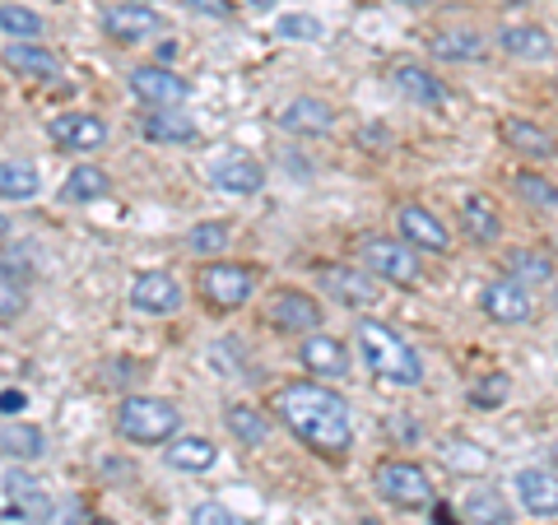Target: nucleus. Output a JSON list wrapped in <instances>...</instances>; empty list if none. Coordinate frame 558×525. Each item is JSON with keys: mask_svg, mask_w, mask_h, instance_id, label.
I'll use <instances>...</instances> for the list:
<instances>
[{"mask_svg": "<svg viewBox=\"0 0 558 525\" xmlns=\"http://www.w3.org/2000/svg\"><path fill=\"white\" fill-rule=\"evenodd\" d=\"M112 191V178L102 168H94V163H84V168H75L65 178V186H61V196L70 200V205H89V200H102Z\"/></svg>", "mask_w": 558, "mask_h": 525, "instance_id": "2f4dec72", "label": "nucleus"}, {"mask_svg": "<svg viewBox=\"0 0 558 525\" xmlns=\"http://www.w3.org/2000/svg\"><path fill=\"white\" fill-rule=\"evenodd\" d=\"M233 242V229L223 219H209V223H196V229L186 233V247L196 252V256H219L223 247Z\"/></svg>", "mask_w": 558, "mask_h": 525, "instance_id": "f704fd0d", "label": "nucleus"}, {"mask_svg": "<svg viewBox=\"0 0 558 525\" xmlns=\"http://www.w3.org/2000/svg\"><path fill=\"white\" fill-rule=\"evenodd\" d=\"M517 502L526 506L531 516H558V469L549 465H526V469H517Z\"/></svg>", "mask_w": 558, "mask_h": 525, "instance_id": "2eb2a0df", "label": "nucleus"}, {"mask_svg": "<svg viewBox=\"0 0 558 525\" xmlns=\"http://www.w3.org/2000/svg\"><path fill=\"white\" fill-rule=\"evenodd\" d=\"M508 279H517V284H549V279H554V260L545 252L517 247V252H508Z\"/></svg>", "mask_w": 558, "mask_h": 525, "instance_id": "473e14b6", "label": "nucleus"}, {"mask_svg": "<svg viewBox=\"0 0 558 525\" xmlns=\"http://www.w3.org/2000/svg\"><path fill=\"white\" fill-rule=\"evenodd\" d=\"M131 307L145 317H172L182 307V284L168 270H145L131 279Z\"/></svg>", "mask_w": 558, "mask_h": 525, "instance_id": "9d476101", "label": "nucleus"}, {"mask_svg": "<svg viewBox=\"0 0 558 525\" xmlns=\"http://www.w3.org/2000/svg\"><path fill=\"white\" fill-rule=\"evenodd\" d=\"M43 191V178L38 168H33L28 159H5L0 163V200H33Z\"/></svg>", "mask_w": 558, "mask_h": 525, "instance_id": "cd10ccee", "label": "nucleus"}, {"mask_svg": "<svg viewBox=\"0 0 558 525\" xmlns=\"http://www.w3.org/2000/svg\"><path fill=\"white\" fill-rule=\"evenodd\" d=\"M229 5H247V10H270L275 0H229Z\"/></svg>", "mask_w": 558, "mask_h": 525, "instance_id": "49530a36", "label": "nucleus"}, {"mask_svg": "<svg viewBox=\"0 0 558 525\" xmlns=\"http://www.w3.org/2000/svg\"><path fill=\"white\" fill-rule=\"evenodd\" d=\"M229 432L238 437L242 447H260V442L270 437V424H266V418H260L252 405H233V410H229Z\"/></svg>", "mask_w": 558, "mask_h": 525, "instance_id": "c9c22d12", "label": "nucleus"}, {"mask_svg": "<svg viewBox=\"0 0 558 525\" xmlns=\"http://www.w3.org/2000/svg\"><path fill=\"white\" fill-rule=\"evenodd\" d=\"M330 126H336V108L312 94L284 102V112H279V131L289 135H330Z\"/></svg>", "mask_w": 558, "mask_h": 525, "instance_id": "f3484780", "label": "nucleus"}, {"mask_svg": "<svg viewBox=\"0 0 558 525\" xmlns=\"http://www.w3.org/2000/svg\"><path fill=\"white\" fill-rule=\"evenodd\" d=\"M256 266H238V260H215V266H201V297L215 303L219 312H233L242 303H252L256 293Z\"/></svg>", "mask_w": 558, "mask_h": 525, "instance_id": "423d86ee", "label": "nucleus"}, {"mask_svg": "<svg viewBox=\"0 0 558 525\" xmlns=\"http://www.w3.org/2000/svg\"><path fill=\"white\" fill-rule=\"evenodd\" d=\"M275 414L284 418V428L307 442L322 456H344L354 447V410L336 387L322 381H289L275 395Z\"/></svg>", "mask_w": 558, "mask_h": 525, "instance_id": "f257e3e1", "label": "nucleus"}, {"mask_svg": "<svg viewBox=\"0 0 558 525\" xmlns=\"http://www.w3.org/2000/svg\"><path fill=\"white\" fill-rule=\"evenodd\" d=\"M186 5L201 10V14H215V20H229V14H233L229 5H223V0H186Z\"/></svg>", "mask_w": 558, "mask_h": 525, "instance_id": "37998d69", "label": "nucleus"}, {"mask_svg": "<svg viewBox=\"0 0 558 525\" xmlns=\"http://www.w3.org/2000/svg\"><path fill=\"white\" fill-rule=\"evenodd\" d=\"M140 131H145L154 145H186V139H196V121L172 108V112H149L140 121Z\"/></svg>", "mask_w": 558, "mask_h": 525, "instance_id": "c756f323", "label": "nucleus"}, {"mask_svg": "<svg viewBox=\"0 0 558 525\" xmlns=\"http://www.w3.org/2000/svg\"><path fill=\"white\" fill-rule=\"evenodd\" d=\"M317 279H322V289L336 297V303H344L349 312H354V307H373L381 297V284L363 266H322Z\"/></svg>", "mask_w": 558, "mask_h": 525, "instance_id": "1a4fd4ad", "label": "nucleus"}, {"mask_svg": "<svg viewBox=\"0 0 558 525\" xmlns=\"http://www.w3.org/2000/svg\"><path fill=\"white\" fill-rule=\"evenodd\" d=\"M480 303H484L488 317L502 321V326H521V321H531V317H535L531 289H526V284H517V279H508V274L494 279V284H484Z\"/></svg>", "mask_w": 558, "mask_h": 525, "instance_id": "ddd939ff", "label": "nucleus"}, {"mask_svg": "<svg viewBox=\"0 0 558 525\" xmlns=\"http://www.w3.org/2000/svg\"><path fill=\"white\" fill-rule=\"evenodd\" d=\"M433 521H438V525H457V516H451L447 506H438V502H433Z\"/></svg>", "mask_w": 558, "mask_h": 525, "instance_id": "a18cd8bd", "label": "nucleus"}, {"mask_svg": "<svg viewBox=\"0 0 558 525\" xmlns=\"http://www.w3.org/2000/svg\"><path fill=\"white\" fill-rule=\"evenodd\" d=\"M5 237H10V219H5V215H0V242H5Z\"/></svg>", "mask_w": 558, "mask_h": 525, "instance_id": "09e8293b", "label": "nucleus"}, {"mask_svg": "<svg viewBox=\"0 0 558 525\" xmlns=\"http://www.w3.org/2000/svg\"><path fill=\"white\" fill-rule=\"evenodd\" d=\"M359 266L368 270L377 284H396V289H414L418 279H424L418 256L400 237H387V233H373L359 242Z\"/></svg>", "mask_w": 558, "mask_h": 525, "instance_id": "20e7f679", "label": "nucleus"}, {"mask_svg": "<svg viewBox=\"0 0 558 525\" xmlns=\"http://www.w3.org/2000/svg\"><path fill=\"white\" fill-rule=\"evenodd\" d=\"M354 340H359V354H363V363H368V373L377 381H387V387H405V391H414L418 381H424V358H418L414 344L400 335V330H391L387 321L363 317L354 326Z\"/></svg>", "mask_w": 558, "mask_h": 525, "instance_id": "f03ea898", "label": "nucleus"}, {"mask_svg": "<svg viewBox=\"0 0 558 525\" xmlns=\"http://www.w3.org/2000/svg\"><path fill=\"white\" fill-rule=\"evenodd\" d=\"M43 521L47 525H84V512H80V502H61V506H51Z\"/></svg>", "mask_w": 558, "mask_h": 525, "instance_id": "79ce46f5", "label": "nucleus"}, {"mask_svg": "<svg viewBox=\"0 0 558 525\" xmlns=\"http://www.w3.org/2000/svg\"><path fill=\"white\" fill-rule=\"evenodd\" d=\"M470 400H475V405H502V400H508V377L502 373H494V377H484V381H475V387H470Z\"/></svg>", "mask_w": 558, "mask_h": 525, "instance_id": "ea45409f", "label": "nucleus"}, {"mask_svg": "<svg viewBox=\"0 0 558 525\" xmlns=\"http://www.w3.org/2000/svg\"><path fill=\"white\" fill-rule=\"evenodd\" d=\"M24 307H28V289H24V279L14 274L10 266H0V326L20 321V317H24Z\"/></svg>", "mask_w": 558, "mask_h": 525, "instance_id": "72a5a7b5", "label": "nucleus"}, {"mask_svg": "<svg viewBox=\"0 0 558 525\" xmlns=\"http://www.w3.org/2000/svg\"><path fill=\"white\" fill-rule=\"evenodd\" d=\"M373 488L381 498H387L391 506H405V512H418V506H433L438 498H433V479L424 465L414 461H381L373 469Z\"/></svg>", "mask_w": 558, "mask_h": 525, "instance_id": "39448f33", "label": "nucleus"}, {"mask_svg": "<svg viewBox=\"0 0 558 525\" xmlns=\"http://www.w3.org/2000/svg\"><path fill=\"white\" fill-rule=\"evenodd\" d=\"M0 28H5L14 42H33L43 33V14H33L28 5H0Z\"/></svg>", "mask_w": 558, "mask_h": 525, "instance_id": "e433bc0d", "label": "nucleus"}, {"mask_svg": "<svg viewBox=\"0 0 558 525\" xmlns=\"http://www.w3.org/2000/svg\"><path fill=\"white\" fill-rule=\"evenodd\" d=\"M126 89L154 112H172V108H182V102L191 98V84L168 65H135L126 75Z\"/></svg>", "mask_w": 558, "mask_h": 525, "instance_id": "0eeeda50", "label": "nucleus"}, {"mask_svg": "<svg viewBox=\"0 0 558 525\" xmlns=\"http://www.w3.org/2000/svg\"><path fill=\"white\" fill-rule=\"evenodd\" d=\"M135 5H145V0H135Z\"/></svg>", "mask_w": 558, "mask_h": 525, "instance_id": "864d4df0", "label": "nucleus"}, {"mask_svg": "<svg viewBox=\"0 0 558 525\" xmlns=\"http://www.w3.org/2000/svg\"><path fill=\"white\" fill-rule=\"evenodd\" d=\"M191 525H242L223 502H201L196 512H191Z\"/></svg>", "mask_w": 558, "mask_h": 525, "instance_id": "a19ab883", "label": "nucleus"}, {"mask_svg": "<svg viewBox=\"0 0 558 525\" xmlns=\"http://www.w3.org/2000/svg\"><path fill=\"white\" fill-rule=\"evenodd\" d=\"M438 456L447 469H457V475H484V469L494 465V456H488L480 442H470V437H447L438 447Z\"/></svg>", "mask_w": 558, "mask_h": 525, "instance_id": "c85d7f7f", "label": "nucleus"}, {"mask_svg": "<svg viewBox=\"0 0 558 525\" xmlns=\"http://www.w3.org/2000/svg\"><path fill=\"white\" fill-rule=\"evenodd\" d=\"M163 456H168L172 469H186V475H205V469L219 461V451H215V442H209V437H172Z\"/></svg>", "mask_w": 558, "mask_h": 525, "instance_id": "a878e982", "label": "nucleus"}, {"mask_svg": "<svg viewBox=\"0 0 558 525\" xmlns=\"http://www.w3.org/2000/svg\"><path fill=\"white\" fill-rule=\"evenodd\" d=\"M0 451H5L10 461H38V456H47V432L33 424H5L0 428Z\"/></svg>", "mask_w": 558, "mask_h": 525, "instance_id": "7c9ffc66", "label": "nucleus"}, {"mask_svg": "<svg viewBox=\"0 0 558 525\" xmlns=\"http://www.w3.org/2000/svg\"><path fill=\"white\" fill-rule=\"evenodd\" d=\"M299 358L312 377H344L349 373V354L336 335H326V330H312V335L299 344Z\"/></svg>", "mask_w": 558, "mask_h": 525, "instance_id": "aec40b11", "label": "nucleus"}, {"mask_svg": "<svg viewBox=\"0 0 558 525\" xmlns=\"http://www.w3.org/2000/svg\"><path fill=\"white\" fill-rule=\"evenodd\" d=\"M172 57H178V42H163V47H159V65H168Z\"/></svg>", "mask_w": 558, "mask_h": 525, "instance_id": "de8ad7c7", "label": "nucleus"}, {"mask_svg": "<svg viewBox=\"0 0 558 525\" xmlns=\"http://www.w3.org/2000/svg\"><path fill=\"white\" fill-rule=\"evenodd\" d=\"M47 135L57 139V145H65V149H80V154L108 145V126H102V117H94V112H61L47 126Z\"/></svg>", "mask_w": 558, "mask_h": 525, "instance_id": "dca6fc26", "label": "nucleus"}, {"mask_svg": "<svg viewBox=\"0 0 558 525\" xmlns=\"http://www.w3.org/2000/svg\"><path fill=\"white\" fill-rule=\"evenodd\" d=\"M182 428V414L178 405H168L159 395H126L117 410V432L126 437L135 447H159V442H172Z\"/></svg>", "mask_w": 558, "mask_h": 525, "instance_id": "7ed1b4c3", "label": "nucleus"}, {"mask_svg": "<svg viewBox=\"0 0 558 525\" xmlns=\"http://www.w3.org/2000/svg\"><path fill=\"white\" fill-rule=\"evenodd\" d=\"M428 51L433 57H442V61H484V38L475 28H442V33H433L428 38Z\"/></svg>", "mask_w": 558, "mask_h": 525, "instance_id": "bb28decb", "label": "nucleus"}, {"mask_svg": "<svg viewBox=\"0 0 558 525\" xmlns=\"http://www.w3.org/2000/svg\"><path fill=\"white\" fill-rule=\"evenodd\" d=\"M28 405L24 391H0V414H20Z\"/></svg>", "mask_w": 558, "mask_h": 525, "instance_id": "c03bdc74", "label": "nucleus"}, {"mask_svg": "<svg viewBox=\"0 0 558 525\" xmlns=\"http://www.w3.org/2000/svg\"><path fill=\"white\" fill-rule=\"evenodd\" d=\"M498 135H502V145H508L512 154H526V159H558V139L545 126L526 121V117H502Z\"/></svg>", "mask_w": 558, "mask_h": 525, "instance_id": "6ab92c4d", "label": "nucleus"}, {"mask_svg": "<svg viewBox=\"0 0 558 525\" xmlns=\"http://www.w3.org/2000/svg\"><path fill=\"white\" fill-rule=\"evenodd\" d=\"M322 20H312V14H279L275 20V38L279 42H322Z\"/></svg>", "mask_w": 558, "mask_h": 525, "instance_id": "4c0bfd02", "label": "nucleus"}, {"mask_svg": "<svg viewBox=\"0 0 558 525\" xmlns=\"http://www.w3.org/2000/svg\"><path fill=\"white\" fill-rule=\"evenodd\" d=\"M359 525H381V521H373V516H368V521H359Z\"/></svg>", "mask_w": 558, "mask_h": 525, "instance_id": "3c124183", "label": "nucleus"}, {"mask_svg": "<svg viewBox=\"0 0 558 525\" xmlns=\"http://www.w3.org/2000/svg\"><path fill=\"white\" fill-rule=\"evenodd\" d=\"M554 465H558V447H554Z\"/></svg>", "mask_w": 558, "mask_h": 525, "instance_id": "603ef678", "label": "nucleus"}, {"mask_svg": "<svg viewBox=\"0 0 558 525\" xmlns=\"http://www.w3.org/2000/svg\"><path fill=\"white\" fill-rule=\"evenodd\" d=\"M266 186V168H260L256 159H223L215 168V191H223V196H256V191Z\"/></svg>", "mask_w": 558, "mask_h": 525, "instance_id": "5701e85b", "label": "nucleus"}, {"mask_svg": "<svg viewBox=\"0 0 558 525\" xmlns=\"http://www.w3.org/2000/svg\"><path fill=\"white\" fill-rule=\"evenodd\" d=\"M498 47L508 51V57H517V61H549L554 57V42H549V33L539 24H502L498 28Z\"/></svg>", "mask_w": 558, "mask_h": 525, "instance_id": "4be33fe9", "label": "nucleus"}, {"mask_svg": "<svg viewBox=\"0 0 558 525\" xmlns=\"http://www.w3.org/2000/svg\"><path fill=\"white\" fill-rule=\"evenodd\" d=\"M0 61H5L20 80H38V84L61 80V57L57 51H47V47H38V42H5Z\"/></svg>", "mask_w": 558, "mask_h": 525, "instance_id": "a211bd4d", "label": "nucleus"}, {"mask_svg": "<svg viewBox=\"0 0 558 525\" xmlns=\"http://www.w3.org/2000/svg\"><path fill=\"white\" fill-rule=\"evenodd\" d=\"M400 5H424V0H400Z\"/></svg>", "mask_w": 558, "mask_h": 525, "instance_id": "8fccbe9b", "label": "nucleus"}, {"mask_svg": "<svg viewBox=\"0 0 558 525\" xmlns=\"http://www.w3.org/2000/svg\"><path fill=\"white\" fill-rule=\"evenodd\" d=\"M396 229H400V242H405L410 252H433V256H442V252L451 247V233L442 229V219L433 215V209H424V205H400Z\"/></svg>", "mask_w": 558, "mask_h": 525, "instance_id": "6e6552de", "label": "nucleus"}, {"mask_svg": "<svg viewBox=\"0 0 558 525\" xmlns=\"http://www.w3.org/2000/svg\"><path fill=\"white\" fill-rule=\"evenodd\" d=\"M517 191L526 205H539V209H558V186L535 178V172H517Z\"/></svg>", "mask_w": 558, "mask_h": 525, "instance_id": "58836bf2", "label": "nucleus"}, {"mask_svg": "<svg viewBox=\"0 0 558 525\" xmlns=\"http://www.w3.org/2000/svg\"><path fill=\"white\" fill-rule=\"evenodd\" d=\"M270 326L289 330V335H312V330H322V303L312 293H303V289H275Z\"/></svg>", "mask_w": 558, "mask_h": 525, "instance_id": "9b49d317", "label": "nucleus"}, {"mask_svg": "<svg viewBox=\"0 0 558 525\" xmlns=\"http://www.w3.org/2000/svg\"><path fill=\"white\" fill-rule=\"evenodd\" d=\"M461 223H465L470 237L484 242V247H494V242L502 237V215H498V205L488 200V196H480V191L461 200Z\"/></svg>", "mask_w": 558, "mask_h": 525, "instance_id": "b1692460", "label": "nucleus"}, {"mask_svg": "<svg viewBox=\"0 0 558 525\" xmlns=\"http://www.w3.org/2000/svg\"><path fill=\"white\" fill-rule=\"evenodd\" d=\"M5 502H10V516H20V521H43L51 512L47 488L33 475H24V469H10L5 475Z\"/></svg>", "mask_w": 558, "mask_h": 525, "instance_id": "412c9836", "label": "nucleus"}, {"mask_svg": "<svg viewBox=\"0 0 558 525\" xmlns=\"http://www.w3.org/2000/svg\"><path fill=\"white\" fill-rule=\"evenodd\" d=\"M387 80H391L396 94H405L410 102H418V108H447V89H442V80L433 75L428 65H418V61H396V65L387 70Z\"/></svg>", "mask_w": 558, "mask_h": 525, "instance_id": "4468645a", "label": "nucleus"}, {"mask_svg": "<svg viewBox=\"0 0 558 525\" xmlns=\"http://www.w3.org/2000/svg\"><path fill=\"white\" fill-rule=\"evenodd\" d=\"M461 521L470 525H512L517 512H512V502L494 493V488H475V493H465L461 502Z\"/></svg>", "mask_w": 558, "mask_h": 525, "instance_id": "393cba45", "label": "nucleus"}, {"mask_svg": "<svg viewBox=\"0 0 558 525\" xmlns=\"http://www.w3.org/2000/svg\"><path fill=\"white\" fill-rule=\"evenodd\" d=\"M102 33H108L112 42H145L154 33H163V14L149 10V5H135V0L108 5L102 10Z\"/></svg>", "mask_w": 558, "mask_h": 525, "instance_id": "f8f14e48", "label": "nucleus"}]
</instances>
